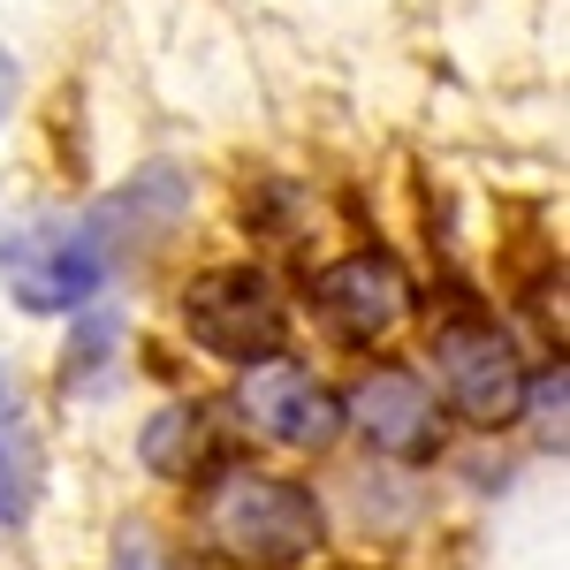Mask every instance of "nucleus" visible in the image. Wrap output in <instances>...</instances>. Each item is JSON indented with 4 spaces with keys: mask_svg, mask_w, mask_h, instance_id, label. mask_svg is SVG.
<instances>
[{
    "mask_svg": "<svg viewBox=\"0 0 570 570\" xmlns=\"http://www.w3.org/2000/svg\"><path fill=\"white\" fill-rule=\"evenodd\" d=\"M206 532L236 563H305L320 548V502L266 472H228L206 494Z\"/></svg>",
    "mask_w": 570,
    "mask_h": 570,
    "instance_id": "1",
    "label": "nucleus"
},
{
    "mask_svg": "<svg viewBox=\"0 0 570 570\" xmlns=\"http://www.w3.org/2000/svg\"><path fill=\"white\" fill-rule=\"evenodd\" d=\"M99 274H107V252L69 214H31L0 236V282L23 312H77L99 289Z\"/></svg>",
    "mask_w": 570,
    "mask_h": 570,
    "instance_id": "2",
    "label": "nucleus"
},
{
    "mask_svg": "<svg viewBox=\"0 0 570 570\" xmlns=\"http://www.w3.org/2000/svg\"><path fill=\"white\" fill-rule=\"evenodd\" d=\"M183 327L190 343H206L214 357H236V365H259V357L282 351L289 335V312L274 297L259 266H214L183 289Z\"/></svg>",
    "mask_w": 570,
    "mask_h": 570,
    "instance_id": "3",
    "label": "nucleus"
},
{
    "mask_svg": "<svg viewBox=\"0 0 570 570\" xmlns=\"http://www.w3.org/2000/svg\"><path fill=\"white\" fill-rule=\"evenodd\" d=\"M434 373H441V389L456 395V411L480 419V426H510L532 389L510 335L494 320H480V312H456V320L434 327Z\"/></svg>",
    "mask_w": 570,
    "mask_h": 570,
    "instance_id": "4",
    "label": "nucleus"
},
{
    "mask_svg": "<svg viewBox=\"0 0 570 570\" xmlns=\"http://www.w3.org/2000/svg\"><path fill=\"white\" fill-rule=\"evenodd\" d=\"M236 403H244V419H252L259 434L289 441V449H327V441L343 434L335 389H320L305 365H289V357H259V365L244 373Z\"/></svg>",
    "mask_w": 570,
    "mask_h": 570,
    "instance_id": "5",
    "label": "nucleus"
},
{
    "mask_svg": "<svg viewBox=\"0 0 570 570\" xmlns=\"http://www.w3.org/2000/svg\"><path fill=\"white\" fill-rule=\"evenodd\" d=\"M312 305L320 320L335 327V335H351V343H381L403 305H411V289H403V266L381 259V252H357V259H335L320 282H312Z\"/></svg>",
    "mask_w": 570,
    "mask_h": 570,
    "instance_id": "6",
    "label": "nucleus"
},
{
    "mask_svg": "<svg viewBox=\"0 0 570 570\" xmlns=\"http://www.w3.org/2000/svg\"><path fill=\"white\" fill-rule=\"evenodd\" d=\"M343 419H351L373 449H389V456H426V449L441 441L434 395H426L419 373H403V365H373V373L351 389Z\"/></svg>",
    "mask_w": 570,
    "mask_h": 570,
    "instance_id": "7",
    "label": "nucleus"
},
{
    "mask_svg": "<svg viewBox=\"0 0 570 570\" xmlns=\"http://www.w3.org/2000/svg\"><path fill=\"white\" fill-rule=\"evenodd\" d=\"M8 426H16V395H8V381H0V449H8Z\"/></svg>",
    "mask_w": 570,
    "mask_h": 570,
    "instance_id": "8",
    "label": "nucleus"
},
{
    "mask_svg": "<svg viewBox=\"0 0 570 570\" xmlns=\"http://www.w3.org/2000/svg\"><path fill=\"white\" fill-rule=\"evenodd\" d=\"M8 99H16V61L0 53V115H8Z\"/></svg>",
    "mask_w": 570,
    "mask_h": 570,
    "instance_id": "9",
    "label": "nucleus"
}]
</instances>
